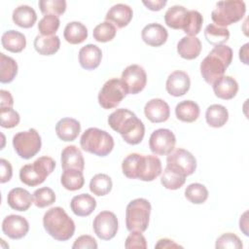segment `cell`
Returning <instances> with one entry per match:
<instances>
[{
  "label": "cell",
  "instance_id": "b9f144b4",
  "mask_svg": "<svg viewBox=\"0 0 249 249\" xmlns=\"http://www.w3.org/2000/svg\"><path fill=\"white\" fill-rule=\"evenodd\" d=\"M41 13L46 15L61 16L66 10V1L64 0H40L38 2Z\"/></svg>",
  "mask_w": 249,
  "mask_h": 249
},
{
  "label": "cell",
  "instance_id": "4fadbf2b",
  "mask_svg": "<svg viewBox=\"0 0 249 249\" xmlns=\"http://www.w3.org/2000/svg\"><path fill=\"white\" fill-rule=\"evenodd\" d=\"M176 137L167 128H159L152 132L149 139V148L157 156H166L174 150Z\"/></svg>",
  "mask_w": 249,
  "mask_h": 249
},
{
  "label": "cell",
  "instance_id": "8fae6325",
  "mask_svg": "<svg viewBox=\"0 0 249 249\" xmlns=\"http://www.w3.org/2000/svg\"><path fill=\"white\" fill-rule=\"evenodd\" d=\"M121 81L127 94H137L146 87L147 74L142 66L131 64L123 71Z\"/></svg>",
  "mask_w": 249,
  "mask_h": 249
},
{
  "label": "cell",
  "instance_id": "9c48e42d",
  "mask_svg": "<svg viewBox=\"0 0 249 249\" xmlns=\"http://www.w3.org/2000/svg\"><path fill=\"white\" fill-rule=\"evenodd\" d=\"M13 146L16 153L21 159L29 160L41 150V136L35 128H30L26 131H19L13 137Z\"/></svg>",
  "mask_w": 249,
  "mask_h": 249
},
{
  "label": "cell",
  "instance_id": "9a60e30c",
  "mask_svg": "<svg viewBox=\"0 0 249 249\" xmlns=\"http://www.w3.org/2000/svg\"><path fill=\"white\" fill-rule=\"evenodd\" d=\"M28 231V221L22 216L11 214L5 217L2 222V231L12 239H20L24 237Z\"/></svg>",
  "mask_w": 249,
  "mask_h": 249
},
{
  "label": "cell",
  "instance_id": "db71d44e",
  "mask_svg": "<svg viewBox=\"0 0 249 249\" xmlns=\"http://www.w3.org/2000/svg\"><path fill=\"white\" fill-rule=\"evenodd\" d=\"M248 47L249 44L246 43L239 50V58L244 64H248Z\"/></svg>",
  "mask_w": 249,
  "mask_h": 249
},
{
  "label": "cell",
  "instance_id": "8992f818",
  "mask_svg": "<svg viewBox=\"0 0 249 249\" xmlns=\"http://www.w3.org/2000/svg\"><path fill=\"white\" fill-rule=\"evenodd\" d=\"M54 167L55 161L51 157L43 156L34 162L23 165L19 170V179L26 186L35 187L42 184Z\"/></svg>",
  "mask_w": 249,
  "mask_h": 249
},
{
  "label": "cell",
  "instance_id": "603a6c76",
  "mask_svg": "<svg viewBox=\"0 0 249 249\" xmlns=\"http://www.w3.org/2000/svg\"><path fill=\"white\" fill-rule=\"evenodd\" d=\"M9 206L17 211H26L33 203V196L22 188L12 189L7 196Z\"/></svg>",
  "mask_w": 249,
  "mask_h": 249
},
{
  "label": "cell",
  "instance_id": "7402d4cb",
  "mask_svg": "<svg viewBox=\"0 0 249 249\" xmlns=\"http://www.w3.org/2000/svg\"><path fill=\"white\" fill-rule=\"evenodd\" d=\"M81 131L80 123L73 118H62L55 124L57 137L65 142L74 141Z\"/></svg>",
  "mask_w": 249,
  "mask_h": 249
},
{
  "label": "cell",
  "instance_id": "4dcf8cb0",
  "mask_svg": "<svg viewBox=\"0 0 249 249\" xmlns=\"http://www.w3.org/2000/svg\"><path fill=\"white\" fill-rule=\"evenodd\" d=\"M205 120L211 127H222L229 120V112L227 108L221 104L210 105L205 112Z\"/></svg>",
  "mask_w": 249,
  "mask_h": 249
},
{
  "label": "cell",
  "instance_id": "d4e9b609",
  "mask_svg": "<svg viewBox=\"0 0 249 249\" xmlns=\"http://www.w3.org/2000/svg\"><path fill=\"white\" fill-rule=\"evenodd\" d=\"M200 52L201 43L196 36H185L177 44V53L184 59H195L200 54Z\"/></svg>",
  "mask_w": 249,
  "mask_h": 249
},
{
  "label": "cell",
  "instance_id": "d6a6232c",
  "mask_svg": "<svg viewBox=\"0 0 249 249\" xmlns=\"http://www.w3.org/2000/svg\"><path fill=\"white\" fill-rule=\"evenodd\" d=\"M188 10L180 5H174L165 12L164 21L166 25L173 29H182Z\"/></svg>",
  "mask_w": 249,
  "mask_h": 249
},
{
  "label": "cell",
  "instance_id": "277c9868",
  "mask_svg": "<svg viewBox=\"0 0 249 249\" xmlns=\"http://www.w3.org/2000/svg\"><path fill=\"white\" fill-rule=\"evenodd\" d=\"M43 226L47 233L58 241L70 239L75 232V223L62 207L50 208L43 217Z\"/></svg>",
  "mask_w": 249,
  "mask_h": 249
},
{
  "label": "cell",
  "instance_id": "44dd1931",
  "mask_svg": "<svg viewBox=\"0 0 249 249\" xmlns=\"http://www.w3.org/2000/svg\"><path fill=\"white\" fill-rule=\"evenodd\" d=\"M61 167L65 169H78L83 171L85 168V160L81 150L75 145L66 146L61 152Z\"/></svg>",
  "mask_w": 249,
  "mask_h": 249
},
{
  "label": "cell",
  "instance_id": "d6986e66",
  "mask_svg": "<svg viewBox=\"0 0 249 249\" xmlns=\"http://www.w3.org/2000/svg\"><path fill=\"white\" fill-rule=\"evenodd\" d=\"M133 17V11L132 9L123 3L116 4L112 6L109 11L107 12L105 18L106 21H109L111 23H114L118 28H123L126 26Z\"/></svg>",
  "mask_w": 249,
  "mask_h": 249
},
{
  "label": "cell",
  "instance_id": "ffe728a7",
  "mask_svg": "<svg viewBox=\"0 0 249 249\" xmlns=\"http://www.w3.org/2000/svg\"><path fill=\"white\" fill-rule=\"evenodd\" d=\"M102 52L96 45L88 44L79 51L80 65L86 70L97 68L101 62Z\"/></svg>",
  "mask_w": 249,
  "mask_h": 249
},
{
  "label": "cell",
  "instance_id": "c3c4849f",
  "mask_svg": "<svg viewBox=\"0 0 249 249\" xmlns=\"http://www.w3.org/2000/svg\"><path fill=\"white\" fill-rule=\"evenodd\" d=\"M98 247L96 240L88 234L79 236L73 243V249H96Z\"/></svg>",
  "mask_w": 249,
  "mask_h": 249
},
{
  "label": "cell",
  "instance_id": "f1b7e54d",
  "mask_svg": "<svg viewBox=\"0 0 249 249\" xmlns=\"http://www.w3.org/2000/svg\"><path fill=\"white\" fill-rule=\"evenodd\" d=\"M34 48L39 54L42 55H52L54 54L60 47L59 37L53 36H43L37 35L34 39Z\"/></svg>",
  "mask_w": 249,
  "mask_h": 249
},
{
  "label": "cell",
  "instance_id": "816d5d0a",
  "mask_svg": "<svg viewBox=\"0 0 249 249\" xmlns=\"http://www.w3.org/2000/svg\"><path fill=\"white\" fill-rule=\"evenodd\" d=\"M142 3L147 7V9L151 11H160L166 5L167 2L165 0H144L142 1Z\"/></svg>",
  "mask_w": 249,
  "mask_h": 249
},
{
  "label": "cell",
  "instance_id": "8d00e7d4",
  "mask_svg": "<svg viewBox=\"0 0 249 249\" xmlns=\"http://www.w3.org/2000/svg\"><path fill=\"white\" fill-rule=\"evenodd\" d=\"M112 187H113V182L111 177L104 173L95 174L89 182L90 192L97 196H106L111 192Z\"/></svg>",
  "mask_w": 249,
  "mask_h": 249
},
{
  "label": "cell",
  "instance_id": "6da1fadb",
  "mask_svg": "<svg viewBox=\"0 0 249 249\" xmlns=\"http://www.w3.org/2000/svg\"><path fill=\"white\" fill-rule=\"evenodd\" d=\"M122 169L124 176L129 179L150 182L160 175L162 166L160 160L156 156L132 153L123 160Z\"/></svg>",
  "mask_w": 249,
  "mask_h": 249
},
{
  "label": "cell",
  "instance_id": "f5cc1de1",
  "mask_svg": "<svg viewBox=\"0 0 249 249\" xmlns=\"http://www.w3.org/2000/svg\"><path fill=\"white\" fill-rule=\"evenodd\" d=\"M155 248H161V249H169V248H183L181 245L177 244L175 241L168 239V238H161L158 241L155 245Z\"/></svg>",
  "mask_w": 249,
  "mask_h": 249
},
{
  "label": "cell",
  "instance_id": "11a10c76",
  "mask_svg": "<svg viewBox=\"0 0 249 249\" xmlns=\"http://www.w3.org/2000/svg\"><path fill=\"white\" fill-rule=\"evenodd\" d=\"M247 211H245L243 213V215L240 217V220H239V228L240 230L243 231V233L245 235H248V222H247Z\"/></svg>",
  "mask_w": 249,
  "mask_h": 249
},
{
  "label": "cell",
  "instance_id": "74e56055",
  "mask_svg": "<svg viewBox=\"0 0 249 249\" xmlns=\"http://www.w3.org/2000/svg\"><path fill=\"white\" fill-rule=\"evenodd\" d=\"M186 177L181 172L166 166L160 178L161 185L168 190L180 189L186 182Z\"/></svg>",
  "mask_w": 249,
  "mask_h": 249
},
{
  "label": "cell",
  "instance_id": "d590c367",
  "mask_svg": "<svg viewBox=\"0 0 249 249\" xmlns=\"http://www.w3.org/2000/svg\"><path fill=\"white\" fill-rule=\"evenodd\" d=\"M18 74V63L16 60L7 56L3 53H0V82L3 84L11 83Z\"/></svg>",
  "mask_w": 249,
  "mask_h": 249
},
{
  "label": "cell",
  "instance_id": "1f68e13d",
  "mask_svg": "<svg viewBox=\"0 0 249 249\" xmlns=\"http://www.w3.org/2000/svg\"><path fill=\"white\" fill-rule=\"evenodd\" d=\"M63 36L68 43L78 45L83 43L88 38V29L80 21H71L66 24Z\"/></svg>",
  "mask_w": 249,
  "mask_h": 249
},
{
  "label": "cell",
  "instance_id": "ab89813d",
  "mask_svg": "<svg viewBox=\"0 0 249 249\" xmlns=\"http://www.w3.org/2000/svg\"><path fill=\"white\" fill-rule=\"evenodd\" d=\"M186 198L194 204H201L208 197V190L200 183L190 184L185 190Z\"/></svg>",
  "mask_w": 249,
  "mask_h": 249
},
{
  "label": "cell",
  "instance_id": "f907efd6",
  "mask_svg": "<svg viewBox=\"0 0 249 249\" xmlns=\"http://www.w3.org/2000/svg\"><path fill=\"white\" fill-rule=\"evenodd\" d=\"M1 102H0V109H9L12 108L14 105V99L10 91L1 89L0 90Z\"/></svg>",
  "mask_w": 249,
  "mask_h": 249
},
{
  "label": "cell",
  "instance_id": "f35d334b",
  "mask_svg": "<svg viewBox=\"0 0 249 249\" xmlns=\"http://www.w3.org/2000/svg\"><path fill=\"white\" fill-rule=\"evenodd\" d=\"M202 23L203 18L201 14L196 10H191L186 15L182 29L188 36H196L200 32Z\"/></svg>",
  "mask_w": 249,
  "mask_h": 249
},
{
  "label": "cell",
  "instance_id": "52a82bcc",
  "mask_svg": "<svg viewBox=\"0 0 249 249\" xmlns=\"http://www.w3.org/2000/svg\"><path fill=\"white\" fill-rule=\"evenodd\" d=\"M151 203L146 198H135L131 200L125 210V226L131 231L144 232L150 221Z\"/></svg>",
  "mask_w": 249,
  "mask_h": 249
},
{
  "label": "cell",
  "instance_id": "e575fe53",
  "mask_svg": "<svg viewBox=\"0 0 249 249\" xmlns=\"http://www.w3.org/2000/svg\"><path fill=\"white\" fill-rule=\"evenodd\" d=\"M60 182L68 191L80 190L85 184L83 171L78 169H65L60 177Z\"/></svg>",
  "mask_w": 249,
  "mask_h": 249
},
{
  "label": "cell",
  "instance_id": "ba28073f",
  "mask_svg": "<svg viewBox=\"0 0 249 249\" xmlns=\"http://www.w3.org/2000/svg\"><path fill=\"white\" fill-rule=\"evenodd\" d=\"M246 13V6L243 1H221L211 13V18L216 25L226 27L239 21Z\"/></svg>",
  "mask_w": 249,
  "mask_h": 249
},
{
  "label": "cell",
  "instance_id": "f6af8a7d",
  "mask_svg": "<svg viewBox=\"0 0 249 249\" xmlns=\"http://www.w3.org/2000/svg\"><path fill=\"white\" fill-rule=\"evenodd\" d=\"M215 247L218 249H225V248H231V249H240L243 247V244L240 240V238L231 232H226L223 233L221 236H219L216 240Z\"/></svg>",
  "mask_w": 249,
  "mask_h": 249
},
{
  "label": "cell",
  "instance_id": "7c38bea8",
  "mask_svg": "<svg viewBox=\"0 0 249 249\" xmlns=\"http://www.w3.org/2000/svg\"><path fill=\"white\" fill-rule=\"evenodd\" d=\"M166 166L181 172L185 176H189L196 169V160L189 151L178 148L167 155Z\"/></svg>",
  "mask_w": 249,
  "mask_h": 249
},
{
  "label": "cell",
  "instance_id": "ee69618b",
  "mask_svg": "<svg viewBox=\"0 0 249 249\" xmlns=\"http://www.w3.org/2000/svg\"><path fill=\"white\" fill-rule=\"evenodd\" d=\"M55 194L49 187H42L33 193V202L39 208L52 205L55 201Z\"/></svg>",
  "mask_w": 249,
  "mask_h": 249
},
{
  "label": "cell",
  "instance_id": "f546056e",
  "mask_svg": "<svg viewBox=\"0 0 249 249\" xmlns=\"http://www.w3.org/2000/svg\"><path fill=\"white\" fill-rule=\"evenodd\" d=\"M199 106L192 100L179 102L175 107V115L178 120L184 123H193L199 117Z\"/></svg>",
  "mask_w": 249,
  "mask_h": 249
},
{
  "label": "cell",
  "instance_id": "5bb4252c",
  "mask_svg": "<svg viewBox=\"0 0 249 249\" xmlns=\"http://www.w3.org/2000/svg\"><path fill=\"white\" fill-rule=\"evenodd\" d=\"M94 233L102 240H110L115 237L119 223L117 216L111 211H101L98 213L92 224Z\"/></svg>",
  "mask_w": 249,
  "mask_h": 249
},
{
  "label": "cell",
  "instance_id": "83f0119b",
  "mask_svg": "<svg viewBox=\"0 0 249 249\" xmlns=\"http://www.w3.org/2000/svg\"><path fill=\"white\" fill-rule=\"evenodd\" d=\"M1 43L5 50L11 53H20L26 46V39L19 31L11 29L3 33Z\"/></svg>",
  "mask_w": 249,
  "mask_h": 249
},
{
  "label": "cell",
  "instance_id": "5b68a950",
  "mask_svg": "<svg viewBox=\"0 0 249 249\" xmlns=\"http://www.w3.org/2000/svg\"><path fill=\"white\" fill-rule=\"evenodd\" d=\"M80 145L88 153L98 157H106L114 148V139L105 130L97 127H89L82 134Z\"/></svg>",
  "mask_w": 249,
  "mask_h": 249
},
{
  "label": "cell",
  "instance_id": "ac0fdd59",
  "mask_svg": "<svg viewBox=\"0 0 249 249\" xmlns=\"http://www.w3.org/2000/svg\"><path fill=\"white\" fill-rule=\"evenodd\" d=\"M141 37L144 43L151 47H160L163 45L168 37V32L165 27L160 23H149L141 32Z\"/></svg>",
  "mask_w": 249,
  "mask_h": 249
},
{
  "label": "cell",
  "instance_id": "484cf974",
  "mask_svg": "<svg viewBox=\"0 0 249 249\" xmlns=\"http://www.w3.org/2000/svg\"><path fill=\"white\" fill-rule=\"evenodd\" d=\"M96 207V200L89 194H81L75 196L70 202V208L73 213L79 217H87L90 215Z\"/></svg>",
  "mask_w": 249,
  "mask_h": 249
},
{
  "label": "cell",
  "instance_id": "4316f807",
  "mask_svg": "<svg viewBox=\"0 0 249 249\" xmlns=\"http://www.w3.org/2000/svg\"><path fill=\"white\" fill-rule=\"evenodd\" d=\"M15 24L22 28H30L37 20L35 10L28 5H20L17 7L12 15Z\"/></svg>",
  "mask_w": 249,
  "mask_h": 249
},
{
  "label": "cell",
  "instance_id": "7bdbcfd3",
  "mask_svg": "<svg viewBox=\"0 0 249 249\" xmlns=\"http://www.w3.org/2000/svg\"><path fill=\"white\" fill-rule=\"evenodd\" d=\"M60 24L58 17L53 15L44 16L38 23V30L43 36H53L55 35Z\"/></svg>",
  "mask_w": 249,
  "mask_h": 249
},
{
  "label": "cell",
  "instance_id": "bcb514c9",
  "mask_svg": "<svg viewBox=\"0 0 249 249\" xmlns=\"http://www.w3.org/2000/svg\"><path fill=\"white\" fill-rule=\"evenodd\" d=\"M1 126L5 128H13L19 124L20 117L18 113L13 108L0 109Z\"/></svg>",
  "mask_w": 249,
  "mask_h": 249
},
{
  "label": "cell",
  "instance_id": "3957f363",
  "mask_svg": "<svg viewBox=\"0 0 249 249\" xmlns=\"http://www.w3.org/2000/svg\"><path fill=\"white\" fill-rule=\"evenodd\" d=\"M232 60V50L227 45L215 46L200 63V74L208 85L224 76Z\"/></svg>",
  "mask_w": 249,
  "mask_h": 249
},
{
  "label": "cell",
  "instance_id": "7dc6e473",
  "mask_svg": "<svg viewBox=\"0 0 249 249\" xmlns=\"http://www.w3.org/2000/svg\"><path fill=\"white\" fill-rule=\"evenodd\" d=\"M124 247L126 249H133V248H140L146 249L147 248V241L145 236L140 231H131V233L126 237Z\"/></svg>",
  "mask_w": 249,
  "mask_h": 249
},
{
  "label": "cell",
  "instance_id": "e0dca14e",
  "mask_svg": "<svg viewBox=\"0 0 249 249\" xmlns=\"http://www.w3.org/2000/svg\"><path fill=\"white\" fill-rule=\"evenodd\" d=\"M144 114L152 123H163L166 122L170 116V108L164 100L160 98H153L146 103Z\"/></svg>",
  "mask_w": 249,
  "mask_h": 249
},
{
  "label": "cell",
  "instance_id": "30bf717a",
  "mask_svg": "<svg viewBox=\"0 0 249 249\" xmlns=\"http://www.w3.org/2000/svg\"><path fill=\"white\" fill-rule=\"evenodd\" d=\"M126 90L121 79L112 78L108 80L98 93V103L104 109L117 107L126 95Z\"/></svg>",
  "mask_w": 249,
  "mask_h": 249
},
{
  "label": "cell",
  "instance_id": "2e32d148",
  "mask_svg": "<svg viewBox=\"0 0 249 249\" xmlns=\"http://www.w3.org/2000/svg\"><path fill=\"white\" fill-rule=\"evenodd\" d=\"M191 87L189 75L181 70L173 71L166 80V91L172 96H182L188 92Z\"/></svg>",
  "mask_w": 249,
  "mask_h": 249
},
{
  "label": "cell",
  "instance_id": "681fc988",
  "mask_svg": "<svg viewBox=\"0 0 249 249\" xmlns=\"http://www.w3.org/2000/svg\"><path fill=\"white\" fill-rule=\"evenodd\" d=\"M0 167H1L0 182L3 184V183H6L11 180V178L13 176V168H12L11 163L5 159L0 160Z\"/></svg>",
  "mask_w": 249,
  "mask_h": 249
},
{
  "label": "cell",
  "instance_id": "60d3db41",
  "mask_svg": "<svg viewBox=\"0 0 249 249\" xmlns=\"http://www.w3.org/2000/svg\"><path fill=\"white\" fill-rule=\"evenodd\" d=\"M116 33H117L116 26L113 23L105 20L94 27L92 36L94 40H96L97 42L106 43L113 40L114 37L116 36Z\"/></svg>",
  "mask_w": 249,
  "mask_h": 249
},
{
  "label": "cell",
  "instance_id": "7a4b0ae2",
  "mask_svg": "<svg viewBox=\"0 0 249 249\" xmlns=\"http://www.w3.org/2000/svg\"><path fill=\"white\" fill-rule=\"evenodd\" d=\"M110 127L120 133L127 144H139L145 135V125L137 116L128 109L121 108L108 117Z\"/></svg>",
  "mask_w": 249,
  "mask_h": 249
},
{
  "label": "cell",
  "instance_id": "cb8c5ba5",
  "mask_svg": "<svg viewBox=\"0 0 249 249\" xmlns=\"http://www.w3.org/2000/svg\"><path fill=\"white\" fill-rule=\"evenodd\" d=\"M213 91L218 98L229 100L233 98L238 91V84L236 80L231 76H223L213 85Z\"/></svg>",
  "mask_w": 249,
  "mask_h": 249
},
{
  "label": "cell",
  "instance_id": "836d02e7",
  "mask_svg": "<svg viewBox=\"0 0 249 249\" xmlns=\"http://www.w3.org/2000/svg\"><path fill=\"white\" fill-rule=\"evenodd\" d=\"M206 41L213 46L224 45L230 38V31L227 27H221L214 23L208 24L204 29Z\"/></svg>",
  "mask_w": 249,
  "mask_h": 249
}]
</instances>
